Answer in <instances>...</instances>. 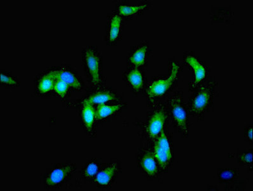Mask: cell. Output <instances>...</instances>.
I'll list each match as a JSON object with an SVG mask.
<instances>
[{"label": "cell", "instance_id": "6da1fadb", "mask_svg": "<svg viewBox=\"0 0 253 191\" xmlns=\"http://www.w3.org/2000/svg\"><path fill=\"white\" fill-rule=\"evenodd\" d=\"M179 72V64L176 61L170 62L167 76L155 78L148 84L145 91L150 106L154 108L171 94L178 81Z\"/></svg>", "mask_w": 253, "mask_h": 191}, {"label": "cell", "instance_id": "7a4b0ae2", "mask_svg": "<svg viewBox=\"0 0 253 191\" xmlns=\"http://www.w3.org/2000/svg\"><path fill=\"white\" fill-rule=\"evenodd\" d=\"M217 86L216 81L209 79L193 91L194 93L187 104L190 116L194 117L197 121L204 120L205 115L212 107Z\"/></svg>", "mask_w": 253, "mask_h": 191}, {"label": "cell", "instance_id": "3957f363", "mask_svg": "<svg viewBox=\"0 0 253 191\" xmlns=\"http://www.w3.org/2000/svg\"><path fill=\"white\" fill-rule=\"evenodd\" d=\"M166 104L169 118L171 120L174 128L185 138L189 135V113L184 101L183 90L173 91L166 98Z\"/></svg>", "mask_w": 253, "mask_h": 191}, {"label": "cell", "instance_id": "277c9868", "mask_svg": "<svg viewBox=\"0 0 253 191\" xmlns=\"http://www.w3.org/2000/svg\"><path fill=\"white\" fill-rule=\"evenodd\" d=\"M152 150L158 162L161 172L167 173L174 162L173 144L168 134L167 125L157 139L152 143Z\"/></svg>", "mask_w": 253, "mask_h": 191}, {"label": "cell", "instance_id": "5b68a950", "mask_svg": "<svg viewBox=\"0 0 253 191\" xmlns=\"http://www.w3.org/2000/svg\"><path fill=\"white\" fill-rule=\"evenodd\" d=\"M169 115L166 102L163 101L154 106V110L148 115L145 124L146 137L152 143L163 132L167 125Z\"/></svg>", "mask_w": 253, "mask_h": 191}, {"label": "cell", "instance_id": "8992f818", "mask_svg": "<svg viewBox=\"0 0 253 191\" xmlns=\"http://www.w3.org/2000/svg\"><path fill=\"white\" fill-rule=\"evenodd\" d=\"M183 61L194 72V79L189 83L188 88L190 91H194L208 81L210 70L207 65L192 52H186L183 55Z\"/></svg>", "mask_w": 253, "mask_h": 191}, {"label": "cell", "instance_id": "52a82bcc", "mask_svg": "<svg viewBox=\"0 0 253 191\" xmlns=\"http://www.w3.org/2000/svg\"><path fill=\"white\" fill-rule=\"evenodd\" d=\"M137 163L141 172L148 179H157L162 173L152 147L141 149L137 156Z\"/></svg>", "mask_w": 253, "mask_h": 191}, {"label": "cell", "instance_id": "ba28073f", "mask_svg": "<svg viewBox=\"0 0 253 191\" xmlns=\"http://www.w3.org/2000/svg\"><path fill=\"white\" fill-rule=\"evenodd\" d=\"M84 61L92 84L94 85L101 84L102 81L101 62L98 53L92 48H88L84 54Z\"/></svg>", "mask_w": 253, "mask_h": 191}, {"label": "cell", "instance_id": "9c48e42d", "mask_svg": "<svg viewBox=\"0 0 253 191\" xmlns=\"http://www.w3.org/2000/svg\"><path fill=\"white\" fill-rule=\"evenodd\" d=\"M74 171V166L70 164H62L53 169L45 177V186L47 188H54L63 185L72 176Z\"/></svg>", "mask_w": 253, "mask_h": 191}, {"label": "cell", "instance_id": "30bf717a", "mask_svg": "<svg viewBox=\"0 0 253 191\" xmlns=\"http://www.w3.org/2000/svg\"><path fill=\"white\" fill-rule=\"evenodd\" d=\"M120 166L117 162L108 164L107 167L103 169L97 173L95 181L97 185L107 188L110 186L116 180L120 172Z\"/></svg>", "mask_w": 253, "mask_h": 191}, {"label": "cell", "instance_id": "8fae6325", "mask_svg": "<svg viewBox=\"0 0 253 191\" xmlns=\"http://www.w3.org/2000/svg\"><path fill=\"white\" fill-rule=\"evenodd\" d=\"M126 80L128 85L136 93H140L145 88V77L139 68L133 67L125 74Z\"/></svg>", "mask_w": 253, "mask_h": 191}, {"label": "cell", "instance_id": "7c38bea8", "mask_svg": "<svg viewBox=\"0 0 253 191\" xmlns=\"http://www.w3.org/2000/svg\"><path fill=\"white\" fill-rule=\"evenodd\" d=\"M150 51L149 46L147 44H142L141 46H137L128 56V63L134 68L145 66L147 63Z\"/></svg>", "mask_w": 253, "mask_h": 191}, {"label": "cell", "instance_id": "4fadbf2b", "mask_svg": "<svg viewBox=\"0 0 253 191\" xmlns=\"http://www.w3.org/2000/svg\"><path fill=\"white\" fill-rule=\"evenodd\" d=\"M49 74L51 77L55 80H60L67 84L69 86L79 90L81 88L82 84L78 78L73 73L69 72L68 70H56L52 71Z\"/></svg>", "mask_w": 253, "mask_h": 191}, {"label": "cell", "instance_id": "5bb4252c", "mask_svg": "<svg viewBox=\"0 0 253 191\" xmlns=\"http://www.w3.org/2000/svg\"><path fill=\"white\" fill-rule=\"evenodd\" d=\"M86 99L93 105L94 104L101 105V104H105L110 101H119L120 98L113 91L106 90L99 91V92L91 95Z\"/></svg>", "mask_w": 253, "mask_h": 191}, {"label": "cell", "instance_id": "9a60e30c", "mask_svg": "<svg viewBox=\"0 0 253 191\" xmlns=\"http://www.w3.org/2000/svg\"><path fill=\"white\" fill-rule=\"evenodd\" d=\"M125 106L124 103H115L112 105L101 104L95 109V119L101 120L115 115Z\"/></svg>", "mask_w": 253, "mask_h": 191}, {"label": "cell", "instance_id": "2e32d148", "mask_svg": "<svg viewBox=\"0 0 253 191\" xmlns=\"http://www.w3.org/2000/svg\"><path fill=\"white\" fill-rule=\"evenodd\" d=\"M122 21L119 14L112 15L109 21L108 40L110 42H115L121 36Z\"/></svg>", "mask_w": 253, "mask_h": 191}, {"label": "cell", "instance_id": "e0dca14e", "mask_svg": "<svg viewBox=\"0 0 253 191\" xmlns=\"http://www.w3.org/2000/svg\"><path fill=\"white\" fill-rule=\"evenodd\" d=\"M82 121L87 130L92 129L95 119V109L93 104L85 99L82 109Z\"/></svg>", "mask_w": 253, "mask_h": 191}, {"label": "cell", "instance_id": "ac0fdd59", "mask_svg": "<svg viewBox=\"0 0 253 191\" xmlns=\"http://www.w3.org/2000/svg\"><path fill=\"white\" fill-rule=\"evenodd\" d=\"M217 178L221 184H230L238 181L239 170L237 168H221L217 170Z\"/></svg>", "mask_w": 253, "mask_h": 191}, {"label": "cell", "instance_id": "d6986e66", "mask_svg": "<svg viewBox=\"0 0 253 191\" xmlns=\"http://www.w3.org/2000/svg\"><path fill=\"white\" fill-rule=\"evenodd\" d=\"M147 3L139 5H122L118 8V13L120 16L130 17L139 14L143 11L147 9Z\"/></svg>", "mask_w": 253, "mask_h": 191}, {"label": "cell", "instance_id": "ffe728a7", "mask_svg": "<svg viewBox=\"0 0 253 191\" xmlns=\"http://www.w3.org/2000/svg\"><path fill=\"white\" fill-rule=\"evenodd\" d=\"M237 163L246 166L250 172H253V150L239 151L237 154Z\"/></svg>", "mask_w": 253, "mask_h": 191}, {"label": "cell", "instance_id": "44dd1931", "mask_svg": "<svg viewBox=\"0 0 253 191\" xmlns=\"http://www.w3.org/2000/svg\"><path fill=\"white\" fill-rule=\"evenodd\" d=\"M211 16L213 21L230 23L232 19L233 13L225 8H216L214 10H212Z\"/></svg>", "mask_w": 253, "mask_h": 191}, {"label": "cell", "instance_id": "7402d4cb", "mask_svg": "<svg viewBox=\"0 0 253 191\" xmlns=\"http://www.w3.org/2000/svg\"><path fill=\"white\" fill-rule=\"evenodd\" d=\"M55 80L49 73L42 78L39 84V90L41 93H45L54 90Z\"/></svg>", "mask_w": 253, "mask_h": 191}, {"label": "cell", "instance_id": "603a6c76", "mask_svg": "<svg viewBox=\"0 0 253 191\" xmlns=\"http://www.w3.org/2000/svg\"><path fill=\"white\" fill-rule=\"evenodd\" d=\"M99 171V164L95 161L91 162L86 166L85 170L84 171V176L86 179H92V178L96 177Z\"/></svg>", "mask_w": 253, "mask_h": 191}, {"label": "cell", "instance_id": "cb8c5ba5", "mask_svg": "<svg viewBox=\"0 0 253 191\" xmlns=\"http://www.w3.org/2000/svg\"><path fill=\"white\" fill-rule=\"evenodd\" d=\"M68 88L69 86L65 82L60 81V80H55L54 90L61 96H65L67 94Z\"/></svg>", "mask_w": 253, "mask_h": 191}, {"label": "cell", "instance_id": "d4e9b609", "mask_svg": "<svg viewBox=\"0 0 253 191\" xmlns=\"http://www.w3.org/2000/svg\"><path fill=\"white\" fill-rule=\"evenodd\" d=\"M1 83L6 84V85L12 86L18 85V83H17V82L15 81L14 79H13L12 77L7 76V75L4 74V73H1Z\"/></svg>", "mask_w": 253, "mask_h": 191}, {"label": "cell", "instance_id": "484cf974", "mask_svg": "<svg viewBox=\"0 0 253 191\" xmlns=\"http://www.w3.org/2000/svg\"><path fill=\"white\" fill-rule=\"evenodd\" d=\"M244 138L250 143H253V125H249L244 130Z\"/></svg>", "mask_w": 253, "mask_h": 191}]
</instances>
